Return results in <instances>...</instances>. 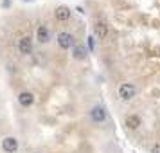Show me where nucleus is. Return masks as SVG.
Masks as SVG:
<instances>
[{"label": "nucleus", "mask_w": 160, "mask_h": 153, "mask_svg": "<svg viewBox=\"0 0 160 153\" xmlns=\"http://www.w3.org/2000/svg\"><path fill=\"white\" fill-rule=\"evenodd\" d=\"M135 92H137V88L133 83H122L121 87H119V97L122 99V101H130L135 97Z\"/></svg>", "instance_id": "f257e3e1"}, {"label": "nucleus", "mask_w": 160, "mask_h": 153, "mask_svg": "<svg viewBox=\"0 0 160 153\" xmlns=\"http://www.w3.org/2000/svg\"><path fill=\"white\" fill-rule=\"evenodd\" d=\"M18 51H20V54H31V51H32V38L31 36H22L20 38V42H18Z\"/></svg>", "instance_id": "f03ea898"}, {"label": "nucleus", "mask_w": 160, "mask_h": 153, "mask_svg": "<svg viewBox=\"0 0 160 153\" xmlns=\"http://www.w3.org/2000/svg\"><path fill=\"white\" fill-rule=\"evenodd\" d=\"M58 45L61 49H70L74 45V36L70 33H59L58 34Z\"/></svg>", "instance_id": "7ed1b4c3"}, {"label": "nucleus", "mask_w": 160, "mask_h": 153, "mask_svg": "<svg viewBox=\"0 0 160 153\" xmlns=\"http://www.w3.org/2000/svg\"><path fill=\"white\" fill-rule=\"evenodd\" d=\"M90 117H92L94 123H104L106 121V110L102 106H94L90 110Z\"/></svg>", "instance_id": "20e7f679"}, {"label": "nucleus", "mask_w": 160, "mask_h": 153, "mask_svg": "<svg viewBox=\"0 0 160 153\" xmlns=\"http://www.w3.org/2000/svg\"><path fill=\"white\" fill-rule=\"evenodd\" d=\"M2 150L6 153H15L18 150V140L15 137H6L2 140Z\"/></svg>", "instance_id": "39448f33"}, {"label": "nucleus", "mask_w": 160, "mask_h": 153, "mask_svg": "<svg viewBox=\"0 0 160 153\" xmlns=\"http://www.w3.org/2000/svg\"><path fill=\"white\" fill-rule=\"evenodd\" d=\"M54 16H56V20H59V22H67V20L70 18V8L59 6V8H56V11H54Z\"/></svg>", "instance_id": "423d86ee"}, {"label": "nucleus", "mask_w": 160, "mask_h": 153, "mask_svg": "<svg viewBox=\"0 0 160 153\" xmlns=\"http://www.w3.org/2000/svg\"><path fill=\"white\" fill-rule=\"evenodd\" d=\"M94 33H95V36L99 38V40L106 38V34H108V25H106V22H104V20H99V22L95 23Z\"/></svg>", "instance_id": "0eeeda50"}, {"label": "nucleus", "mask_w": 160, "mask_h": 153, "mask_svg": "<svg viewBox=\"0 0 160 153\" xmlns=\"http://www.w3.org/2000/svg\"><path fill=\"white\" fill-rule=\"evenodd\" d=\"M18 103H20L22 106H31V105L34 103L32 92H20V94H18Z\"/></svg>", "instance_id": "6e6552de"}, {"label": "nucleus", "mask_w": 160, "mask_h": 153, "mask_svg": "<svg viewBox=\"0 0 160 153\" xmlns=\"http://www.w3.org/2000/svg\"><path fill=\"white\" fill-rule=\"evenodd\" d=\"M124 124H126V128H130V130H137L138 126H140V117L138 115H128L126 117V121H124Z\"/></svg>", "instance_id": "1a4fd4ad"}, {"label": "nucleus", "mask_w": 160, "mask_h": 153, "mask_svg": "<svg viewBox=\"0 0 160 153\" xmlns=\"http://www.w3.org/2000/svg\"><path fill=\"white\" fill-rule=\"evenodd\" d=\"M36 38L40 43H47L49 42V29L45 27V25H40L36 29Z\"/></svg>", "instance_id": "9d476101"}, {"label": "nucleus", "mask_w": 160, "mask_h": 153, "mask_svg": "<svg viewBox=\"0 0 160 153\" xmlns=\"http://www.w3.org/2000/svg\"><path fill=\"white\" fill-rule=\"evenodd\" d=\"M85 56H87V49L81 47V45H78V47L74 49V58L76 59H85Z\"/></svg>", "instance_id": "9b49d317"}, {"label": "nucleus", "mask_w": 160, "mask_h": 153, "mask_svg": "<svg viewBox=\"0 0 160 153\" xmlns=\"http://www.w3.org/2000/svg\"><path fill=\"white\" fill-rule=\"evenodd\" d=\"M151 151H153V153H160V144H155Z\"/></svg>", "instance_id": "f8f14e48"}, {"label": "nucleus", "mask_w": 160, "mask_h": 153, "mask_svg": "<svg viewBox=\"0 0 160 153\" xmlns=\"http://www.w3.org/2000/svg\"><path fill=\"white\" fill-rule=\"evenodd\" d=\"M90 42H88V45H90V49H94V38H88Z\"/></svg>", "instance_id": "ddd939ff"}, {"label": "nucleus", "mask_w": 160, "mask_h": 153, "mask_svg": "<svg viewBox=\"0 0 160 153\" xmlns=\"http://www.w3.org/2000/svg\"><path fill=\"white\" fill-rule=\"evenodd\" d=\"M36 153H38V151H36Z\"/></svg>", "instance_id": "4468645a"}]
</instances>
